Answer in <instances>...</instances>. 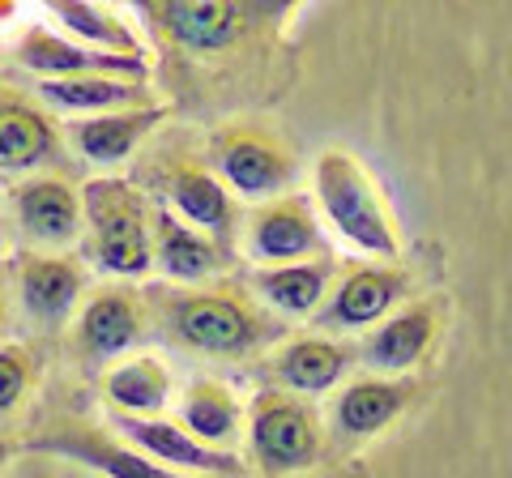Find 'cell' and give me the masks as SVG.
<instances>
[{
    "label": "cell",
    "mask_w": 512,
    "mask_h": 478,
    "mask_svg": "<svg viewBox=\"0 0 512 478\" xmlns=\"http://www.w3.org/2000/svg\"><path fill=\"white\" fill-rule=\"evenodd\" d=\"M150 316L154 333L184 355L210 363H252L265 359L291 325H282L239 278H214L201 286H154Z\"/></svg>",
    "instance_id": "6da1fadb"
},
{
    "label": "cell",
    "mask_w": 512,
    "mask_h": 478,
    "mask_svg": "<svg viewBox=\"0 0 512 478\" xmlns=\"http://www.w3.org/2000/svg\"><path fill=\"white\" fill-rule=\"evenodd\" d=\"M137 13L175 60L214 65V73L235 77L244 73L239 65H252V73H261L256 65H286L282 26L295 18V9L286 5H239V0H158Z\"/></svg>",
    "instance_id": "7a4b0ae2"
},
{
    "label": "cell",
    "mask_w": 512,
    "mask_h": 478,
    "mask_svg": "<svg viewBox=\"0 0 512 478\" xmlns=\"http://www.w3.org/2000/svg\"><path fill=\"white\" fill-rule=\"evenodd\" d=\"M312 197L320 227H329L359 261H402V222L359 154L346 146L320 150L312 163Z\"/></svg>",
    "instance_id": "3957f363"
},
{
    "label": "cell",
    "mask_w": 512,
    "mask_h": 478,
    "mask_svg": "<svg viewBox=\"0 0 512 478\" xmlns=\"http://www.w3.org/2000/svg\"><path fill=\"white\" fill-rule=\"evenodd\" d=\"M82 257L107 282H141L154 274V197L128 175L82 180Z\"/></svg>",
    "instance_id": "277c9868"
},
{
    "label": "cell",
    "mask_w": 512,
    "mask_h": 478,
    "mask_svg": "<svg viewBox=\"0 0 512 478\" xmlns=\"http://www.w3.org/2000/svg\"><path fill=\"white\" fill-rule=\"evenodd\" d=\"M150 146L154 150H150L146 163H141L137 184L146 188L158 205H167L175 218H184L188 227L205 231L210 239H218L222 248L235 252L244 205L227 193V184L218 180V171L210 167L205 150L192 146L188 137L163 141V133H158Z\"/></svg>",
    "instance_id": "5b68a950"
},
{
    "label": "cell",
    "mask_w": 512,
    "mask_h": 478,
    "mask_svg": "<svg viewBox=\"0 0 512 478\" xmlns=\"http://www.w3.org/2000/svg\"><path fill=\"white\" fill-rule=\"evenodd\" d=\"M205 158L227 184V193L244 205H261L295 193L299 180V146L282 124L265 116H227L205 137Z\"/></svg>",
    "instance_id": "8992f818"
},
{
    "label": "cell",
    "mask_w": 512,
    "mask_h": 478,
    "mask_svg": "<svg viewBox=\"0 0 512 478\" xmlns=\"http://www.w3.org/2000/svg\"><path fill=\"white\" fill-rule=\"evenodd\" d=\"M244 449L261 478H295L316 470L329 453V427L312 397L265 385L244 414Z\"/></svg>",
    "instance_id": "52a82bcc"
},
{
    "label": "cell",
    "mask_w": 512,
    "mask_h": 478,
    "mask_svg": "<svg viewBox=\"0 0 512 478\" xmlns=\"http://www.w3.org/2000/svg\"><path fill=\"white\" fill-rule=\"evenodd\" d=\"M150 333L154 316L141 282H99L69 321V359L82 372H107L111 363L137 355Z\"/></svg>",
    "instance_id": "ba28073f"
},
{
    "label": "cell",
    "mask_w": 512,
    "mask_h": 478,
    "mask_svg": "<svg viewBox=\"0 0 512 478\" xmlns=\"http://www.w3.org/2000/svg\"><path fill=\"white\" fill-rule=\"evenodd\" d=\"M82 184L69 171H39L5 188V235L13 252H82Z\"/></svg>",
    "instance_id": "9c48e42d"
},
{
    "label": "cell",
    "mask_w": 512,
    "mask_h": 478,
    "mask_svg": "<svg viewBox=\"0 0 512 478\" xmlns=\"http://www.w3.org/2000/svg\"><path fill=\"white\" fill-rule=\"evenodd\" d=\"M414 291V269L402 261H338V274L325 295V304L312 316V329L346 338L380 325L393 308H402Z\"/></svg>",
    "instance_id": "30bf717a"
},
{
    "label": "cell",
    "mask_w": 512,
    "mask_h": 478,
    "mask_svg": "<svg viewBox=\"0 0 512 478\" xmlns=\"http://www.w3.org/2000/svg\"><path fill=\"white\" fill-rule=\"evenodd\" d=\"M73 154L64 146V124L30 86L0 77V175L26 180L39 171H69Z\"/></svg>",
    "instance_id": "8fae6325"
},
{
    "label": "cell",
    "mask_w": 512,
    "mask_h": 478,
    "mask_svg": "<svg viewBox=\"0 0 512 478\" xmlns=\"http://www.w3.org/2000/svg\"><path fill=\"white\" fill-rule=\"evenodd\" d=\"M235 252H244V257L252 261V269L333 257L316 205L303 193H286V197H274V201L248 205L244 218H239Z\"/></svg>",
    "instance_id": "7c38bea8"
},
{
    "label": "cell",
    "mask_w": 512,
    "mask_h": 478,
    "mask_svg": "<svg viewBox=\"0 0 512 478\" xmlns=\"http://www.w3.org/2000/svg\"><path fill=\"white\" fill-rule=\"evenodd\" d=\"M9 269L22 321L43 333L69 325L90 291V265L82 252H13Z\"/></svg>",
    "instance_id": "4fadbf2b"
},
{
    "label": "cell",
    "mask_w": 512,
    "mask_h": 478,
    "mask_svg": "<svg viewBox=\"0 0 512 478\" xmlns=\"http://www.w3.org/2000/svg\"><path fill=\"white\" fill-rule=\"evenodd\" d=\"M444 338V299L440 295H410L393 308L380 325H372L355 342V363L376 376H410L436 355Z\"/></svg>",
    "instance_id": "5bb4252c"
},
{
    "label": "cell",
    "mask_w": 512,
    "mask_h": 478,
    "mask_svg": "<svg viewBox=\"0 0 512 478\" xmlns=\"http://www.w3.org/2000/svg\"><path fill=\"white\" fill-rule=\"evenodd\" d=\"M13 65L39 82H69V77H116V82L150 86V56H111L64 39L52 26H26L13 43Z\"/></svg>",
    "instance_id": "9a60e30c"
},
{
    "label": "cell",
    "mask_w": 512,
    "mask_h": 478,
    "mask_svg": "<svg viewBox=\"0 0 512 478\" xmlns=\"http://www.w3.org/2000/svg\"><path fill=\"white\" fill-rule=\"evenodd\" d=\"M419 402V380L410 376H350L333 389L329 402V440L342 444H367L384 436L393 423L406 419V410Z\"/></svg>",
    "instance_id": "2e32d148"
},
{
    "label": "cell",
    "mask_w": 512,
    "mask_h": 478,
    "mask_svg": "<svg viewBox=\"0 0 512 478\" xmlns=\"http://www.w3.org/2000/svg\"><path fill=\"white\" fill-rule=\"evenodd\" d=\"M26 453L64 457V461H73V466L94 470L99 478H188V474L163 470L146 453H137L133 444H124L116 432H111V427L82 423V419L52 423L47 432L30 436L26 440Z\"/></svg>",
    "instance_id": "e0dca14e"
},
{
    "label": "cell",
    "mask_w": 512,
    "mask_h": 478,
    "mask_svg": "<svg viewBox=\"0 0 512 478\" xmlns=\"http://www.w3.org/2000/svg\"><path fill=\"white\" fill-rule=\"evenodd\" d=\"M261 363L274 389L295 397H325L355 368V346L320 329H291Z\"/></svg>",
    "instance_id": "ac0fdd59"
},
{
    "label": "cell",
    "mask_w": 512,
    "mask_h": 478,
    "mask_svg": "<svg viewBox=\"0 0 512 478\" xmlns=\"http://www.w3.org/2000/svg\"><path fill=\"white\" fill-rule=\"evenodd\" d=\"M167 120H171L167 103L107 111V116L64 120V146H69L77 167H120L141 146H150V141L163 133Z\"/></svg>",
    "instance_id": "d6986e66"
},
{
    "label": "cell",
    "mask_w": 512,
    "mask_h": 478,
    "mask_svg": "<svg viewBox=\"0 0 512 478\" xmlns=\"http://www.w3.org/2000/svg\"><path fill=\"white\" fill-rule=\"evenodd\" d=\"M111 432L124 444H133L137 453H146L163 470L188 474V478H244V461L222 449H205L201 440H192L175 419H111Z\"/></svg>",
    "instance_id": "ffe728a7"
},
{
    "label": "cell",
    "mask_w": 512,
    "mask_h": 478,
    "mask_svg": "<svg viewBox=\"0 0 512 478\" xmlns=\"http://www.w3.org/2000/svg\"><path fill=\"white\" fill-rule=\"evenodd\" d=\"M231 265H235L231 248H222L218 239L188 227L184 218H175L167 205L154 201V269L163 274L167 286H201L227 278Z\"/></svg>",
    "instance_id": "44dd1931"
},
{
    "label": "cell",
    "mask_w": 512,
    "mask_h": 478,
    "mask_svg": "<svg viewBox=\"0 0 512 478\" xmlns=\"http://www.w3.org/2000/svg\"><path fill=\"white\" fill-rule=\"evenodd\" d=\"M338 257H316L299 265H274V269H252L248 291L278 316L282 325H312V316L325 304Z\"/></svg>",
    "instance_id": "7402d4cb"
},
{
    "label": "cell",
    "mask_w": 512,
    "mask_h": 478,
    "mask_svg": "<svg viewBox=\"0 0 512 478\" xmlns=\"http://www.w3.org/2000/svg\"><path fill=\"white\" fill-rule=\"evenodd\" d=\"M244 414H248V406L239 402V393L218 376L188 380L180 402H175V423H180L192 440H201L205 449H222V453L239 449V440H244Z\"/></svg>",
    "instance_id": "603a6c76"
},
{
    "label": "cell",
    "mask_w": 512,
    "mask_h": 478,
    "mask_svg": "<svg viewBox=\"0 0 512 478\" xmlns=\"http://www.w3.org/2000/svg\"><path fill=\"white\" fill-rule=\"evenodd\" d=\"M171 393H175V376L167 359L146 355V350L99 372V397L111 414H124V419H163Z\"/></svg>",
    "instance_id": "cb8c5ba5"
},
{
    "label": "cell",
    "mask_w": 512,
    "mask_h": 478,
    "mask_svg": "<svg viewBox=\"0 0 512 478\" xmlns=\"http://www.w3.org/2000/svg\"><path fill=\"white\" fill-rule=\"evenodd\" d=\"M35 94L47 107H52V116H64V120L107 116V111H128V107L158 103L150 86L116 82V77H69V82H39Z\"/></svg>",
    "instance_id": "d4e9b609"
},
{
    "label": "cell",
    "mask_w": 512,
    "mask_h": 478,
    "mask_svg": "<svg viewBox=\"0 0 512 478\" xmlns=\"http://www.w3.org/2000/svg\"><path fill=\"white\" fill-rule=\"evenodd\" d=\"M47 18L60 26L64 39L94 47V52H111V56H146V43L133 26L124 22V13L107 9V5H90V0H56L47 9Z\"/></svg>",
    "instance_id": "484cf974"
},
{
    "label": "cell",
    "mask_w": 512,
    "mask_h": 478,
    "mask_svg": "<svg viewBox=\"0 0 512 478\" xmlns=\"http://www.w3.org/2000/svg\"><path fill=\"white\" fill-rule=\"evenodd\" d=\"M39 376H43V363H39V350L30 342H0V419L18 414L30 397L39 389Z\"/></svg>",
    "instance_id": "4316f807"
},
{
    "label": "cell",
    "mask_w": 512,
    "mask_h": 478,
    "mask_svg": "<svg viewBox=\"0 0 512 478\" xmlns=\"http://www.w3.org/2000/svg\"><path fill=\"white\" fill-rule=\"evenodd\" d=\"M9 308H13V299H9V278L0 274V333L9 329Z\"/></svg>",
    "instance_id": "83f0119b"
},
{
    "label": "cell",
    "mask_w": 512,
    "mask_h": 478,
    "mask_svg": "<svg viewBox=\"0 0 512 478\" xmlns=\"http://www.w3.org/2000/svg\"><path fill=\"white\" fill-rule=\"evenodd\" d=\"M5 239H9L5 235V193H0V252H5Z\"/></svg>",
    "instance_id": "f1b7e54d"
},
{
    "label": "cell",
    "mask_w": 512,
    "mask_h": 478,
    "mask_svg": "<svg viewBox=\"0 0 512 478\" xmlns=\"http://www.w3.org/2000/svg\"><path fill=\"white\" fill-rule=\"evenodd\" d=\"M5 461H9V440L0 436V470H5Z\"/></svg>",
    "instance_id": "f546056e"
},
{
    "label": "cell",
    "mask_w": 512,
    "mask_h": 478,
    "mask_svg": "<svg viewBox=\"0 0 512 478\" xmlns=\"http://www.w3.org/2000/svg\"><path fill=\"white\" fill-rule=\"evenodd\" d=\"M0 69H5V47H0Z\"/></svg>",
    "instance_id": "4dcf8cb0"
}]
</instances>
